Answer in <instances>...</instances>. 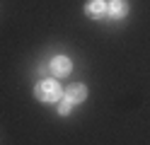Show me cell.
Here are the masks:
<instances>
[{"instance_id":"8992f818","label":"cell","mask_w":150,"mask_h":145,"mask_svg":"<svg viewBox=\"0 0 150 145\" xmlns=\"http://www.w3.org/2000/svg\"><path fill=\"white\" fill-rule=\"evenodd\" d=\"M70 111H73V104L65 102V99H61V104H58V114H61V116H68Z\"/></svg>"},{"instance_id":"6da1fadb","label":"cell","mask_w":150,"mask_h":145,"mask_svg":"<svg viewBox=\"0 0 150 145\" xmlns=\"http://www.w3.org/2000/svg\"><path fill=\"white\" fill-rule=\"evenodd\" d=\"M34 97L44 104H56L63 99V87L58 85V80H53V77H49V80H41L36 82L34 87Z\"/></svg>"},{"instance_id":"3957f363","label":"cell","mask_w":150,"mask_h":145,"mask_svg":"<svg viewBox=\"0 0 150 145\" xmlns=\"http://www.w3.org/2000/svg\"><path fill=\"white\" fill-rule=\"evenodd\" d=\"M63 99H65V102H70L73 106H75V104H80V102H85V99H87V87L82 85V82L70 85L68 90L63 92Z\"/></svg>"},{"instance_id":"5b68a950","label":"cell","mask_w":150,"mask_h":145,"mask_svg":"<svg viewBox=\"0 0 150 145\" xmlns=\"http://www.w3.org/2000/svg\"><path fill=\"white\" fill-rule=\"evenodd\" d=\"M107 15H109L111 19H124V17L128 15V3H126V0H109Z\"/></svg>"},{"instance_id":"52a82bcc","label":"cell","mask_w":150,"mask_h":145,"mask_svg":"<svg viewBox=\"0 0 150 145\" xmlns=\"http://www.w3.org/2000/svg\"><path fill=\"white\" fill-rule=\"evenodd\" d=\"M104 3H107V0H104Z\"/></svg>"},{"instance_id":"277c9868","label":"cell","mask_w":150,"mask_h":145,"mask_svg":"<svg viewBox=\"0 0 150 145\" xmlns=\"http://www.w3.org/2000/svg\"><path fill=\"white\" fill-rule=\"evenodd\" d=\"M85 15L90 19H102L107 15V3L104 0H87L85 3Z\"/></svg>"},{"instance_id":"7a4b0ae2","label":"cell","mask_w":150,"mask_h":145,"mask_svg":"<svg viewBox=\"0 0 150 145\" xmlns=\"http://www.w3.org/2000/svg\"><path fill=\"white\" fill-rule=\"evenodd\" d=\"M49 70L56 77H65V75H70V70H73V61L68 56H56V58L49 61Z\"/></svg>"}]
</instances>
